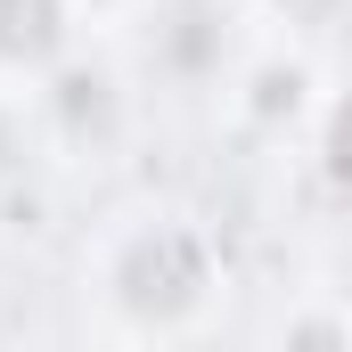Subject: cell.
Returning a JSON list of instances; mask_svg holds the SVG:
<instances>
[{
	"instance_id": "6da1fadb",
	"label": "cell",
	"mask_w": 352,
	"mask_h": 352,
	"mask_svg": "<svg viewBox=\"0 0 352 352\" xmlns=\"http://www.w3.org/2000/svg\"><path fill=\"white\" fill-rule=\"evenodd\" d=\"M98 303L123 336H188L221 287V254L188 213H131L98 246Z\"/></svg>"
},
{
	"instance_id": "3957f363",
	"label": "cell",
	"mask_w": 352,
	"mask_h": 352,
	"mask_svg": "<svg viewBox=\"0 0 352 352\" xmlns=\"http://www.w3.org/2000/svg\"><path fill=\"white\" fill-rule=\"evenodd\" d=\"M74 41L82 25L66 16V0H0V90L16 98L25 82H41Z\"/></svg>"
},
{
	"instance_id": "5b68a950",
	"label": "cell",
	"mask_w": 352,
	"mask_h": 352,
	"mask_svg": "<svg viewBox=\"0 0 352 352\" xmlns=\"http://www.w3.org/2000/svg\"><path fill=\"white\" fill-rule=\"evenodd\" d=\"M140 8H148V0H66V16H74L82 33H123Z\"/></svg>"
},
{
	"instance_id": "7a4b0ae2",
	"label": "cell",
	"mask_w": 352,
	"mask_h": 352,
	"mask_svg": "<svg viewBox=\"0 0 352 352\" xmlns=\"http://www.w3.org/2000/svg\"><path fill=\"white\" fill-rule=\"evenodd\" d=\"M16 98H25L33 131H41L50 148H66V156H107V148L131 131V74H123L115 58H98L90 41H74L41 82H25Z\"/></svg>"
},
{
	"instance_id": "277c9868",
	"label": "cell",
	"mask_w": 352,
	"mask_h": 352,
	"mask_svg": "<svg viewBox=\"0 0 352 352\" xmlns=\"http://www.w3.org/2000/svg\"><path fill=\"white\" fill-rule=\"evenodd\" d=\"M254 25H295V33H320L336 16V0H246Z\"/></svg>"
}]
</instances>
